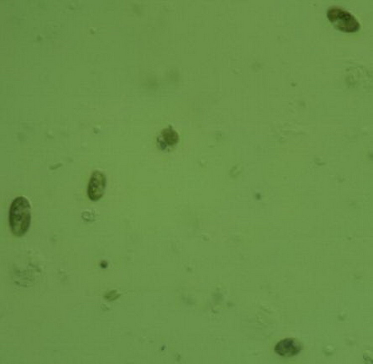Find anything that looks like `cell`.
Masks as SVG:
<instances>
[{
	"instance_id": "6da1fadb",
	"label": "cell",
	"mask_w": 373,
	"mask_h": 364,
	"mask_svg": "<svg viewBox=\"0 0 373 364\" xmlns=\"http://www.w3.org/2000/svg\"><path fill=\"white\" fill-rule=\"evenodd\" d=\"M31 205L25 197L19 196L12 201L9 212V222L12 233L21 237L28 230L31 223Z\"/></svg>"
},
{
	"instance_id": "7a4b0ae2",
	"label": "cell",
	"mask_w": 373,
	"mask_h": 364,
	"mask_svg": "<svg viewBox=\"0 0 373 364\" xmlns=\"http://www.w3.org/2000/svg\"><path fill=\"white\" fill-rule=\"evenodd\" d=\"M327 17L334 27L344 32H356L360 28L359 21L353 14L338 6L330 7Z\"/></svg>"
},
{
	"instance_id": "3957f363",
	"label": "cell",
	"mask_w": 373,
	"mask_h": 364,
	"mask_svg": "<svg viewBox=\"0 0 373 364\" xmlns=\"http://www.w3.org/2000/svg\"><path fill=\"white\" fill-rule=\"evenodd\" d=\"M106 186V178L102 172L94 171L90 179L87 195L89 198L93 201L99 200L103 195Z\"/></svg>"
},
{
	"instance_id": "277c9868",
	"label": "cell",
	"mask_w": 373,
	"mask_h": 364,
	"mask_svg": "<svg viewBox=\"0 0 373 364\" xmlns=\"http://www.w3.org/2000/svg\"><path fill=\"white\" fill-rule=\"evenodd\" d=\"M301 344L293 338H285L278 342L275 346V352L280 356L290 357L298 354L301 350Z\"/></svg>"
},
{
	"instance_id": "5b68a950",
	"label": "cell",
	"mask_w": 373,
	"mask_h": 364,
	"mask_svg": "<svg viewBox=\"0 0 373 364\" xmlns=\"http://www.w3.org/2000/svg\"><path fill=\"white\" fill-rule=\"evenodd\" d=\"M178 140L179 136L177 133L170 125L163 129L157 138L158 146L162 150L176 145Z\"/></svg>"
}]
</instances>
